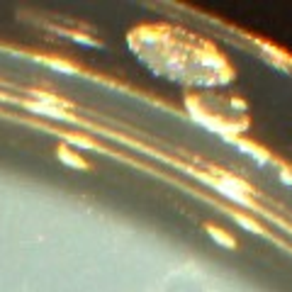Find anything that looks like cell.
<instances>
[{"label":"cell","mask_w":292,"mask_h":292,"mask_svg":"<svg viewBox=\"0 0 292 292\" xmlns=\"http://www.w3.org/2000/svg\"><path fill=\"white\" fill-rule=\"evenodd\" d=\"M280 178H283L285 183H292V173L288 170V168H280Z\"/></svg>","instance_id":"obj_8"},{"label":"cell","mask_w":292,"mask_h":292,"mask_svg":"<svg viewBox=\"0 0 292 292\" xmlns=\"http://www.w3.org/2000/svg\"><path fill=\"white\" fill-rule=\"evenodd\" d=\"M210 183H215L219 190L224 193V195H229L231 200H236V202H248V188L243 185V183H239V180H234L231 175H221L219 180H215V178H207Z\"/></svg>","instance_id":"obj_1"},{"label":"cell","mask_w":292,"mask_h":292,"mask_svg":"<svg viewBox=\"0 0 292 292\" xmlns=\"http://www.w3.org/2000/svg\"><path fill=\"white\" fill-rule=\"evenodd\" d=\"M239 148L241 151H246V153H251L258 163H263V161H268V156H266V151H261V148H256V146H251V144H246V142H239Z\"/></svg>","instance_id":"obj_3"},{"label":"cell","mask_w":292,"mask_h":292,"mask_svg":"<svg viewBox=\"0 0 292 292\" xmlns=\"http://www.w3.org/2000/svg\"><path fill=\"white\" fill-rule=\"evenodd\" d=\"M239 224H241V226H246V229H251V231H256V234L261 231V226H256L251 219H246V217H239Z\"/></svg>","instance_id":"obj_6"},{"label":"cell","mask_w":292,"mask_h":292,"mask_svg":"<svg viewBox=\"0 0 292 292\" xmlns=\"http://www.w3.org/2000/svg\"><path fill=\"white\" fill-rule=\"evenodd\" d=\"M210 229V234H212V239H217L219 243H224V246H229V248H236V241L234 239H229L224 231H219L217 226H207Z\"/></svg>","instance_id":"obj_4"},{"label":"cell","mask_w":292,"mask_h":292,"mask_svg":"<svg viewBox=\"0 0 292 292\" xmlns=\"http://www.w3.org/2000/svg\"><path fill=\"white\" fill-rule=\"evenodd\" d=\"M61 153V161H66V163H71V166H75V168H88V163L85 161H80L75 153H71V151H66V148H61L59 151Z\"/></svg>","instance_id":"obj_5"},{"label":"cell","mask_w":292,"mask_h":292,"mask_svg":"<svg viewBox=\"0 0 292 292\" xmlns=\"http://www.w3.org/2000/svg\"><path fill=\"white\" fill-rule=\"evenodd\" d=\"M29 110L34 112H42V115H49V117H56V120H69V115L64 110H56L51 105H39V102H29Z\"/></svg>","instance_id":"obj_2"},{"label":"cell","mask_w":292,"mask_h":292,"mask_svg":"<svg viewBox=\"0 0 292 292\" xmlns=\"http://www.w3.org/2000/svg\"><path fill=\"white\" fill-rule=\"evenodd\" d=\"M54 69H59V71H66V73H75V69L73 66H66V64H59V61H49Z\"/></svg>","instance_id":"obj_7"}]
</instances>
